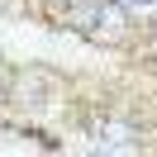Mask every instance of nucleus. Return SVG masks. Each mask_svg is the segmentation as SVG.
Masks as SVG:
<instances>
[{
    "label": "nucleus",
    "instance_id": "1",
    "mask_svg": "<svg viewBox=\"0 0 157 157\" xmlns=\"http://www.w3.org/2000/svg\"><path fill=\"white\" fill-rule=\"evenodd\" d=\"M76 24L86 33H119V5H81Z\"/></svg>",
    "mask_w": 157,
    "mask_h": 157
},
{
    "label": "nucleus",
    "instance_id": "2",
    "mask_svg": "<svg viewBox=\"0 0 157 157\" xmlns=\"http://www.w3.org/2000/svg\"><path fill=\"white\" fill-rule=\"evenodd\" d=\"M100 143H105V147H119V152H128V147H133V138H128V128L109 124V128H100Z\"/></svg>",
    "mask_w": 157,
    "mask_h": 157
},
{
    "label": "nucleus",
    "instance_id": "3",
    "mask_svg": "<svg viewBox=\"0 0 157 157\" xmlns=\"http://www.w3.org/2000/svg\"><path fill=\"white\" fill-rule=\"evenodd\" d=\"M143 5H147V0H143Z\"/></svg>",
    "mask_w": 157,
    "mask_h": 157
}]
</instances>
